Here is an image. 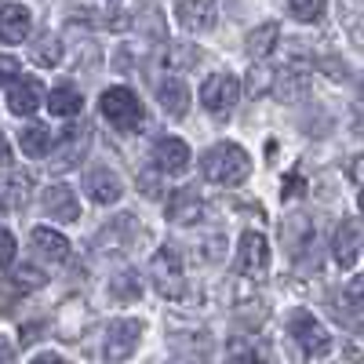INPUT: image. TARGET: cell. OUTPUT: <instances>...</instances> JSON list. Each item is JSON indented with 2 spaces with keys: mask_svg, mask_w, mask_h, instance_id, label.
<instances>
[{
  "mask_svg": "<svg viewBox=\"0 0 364 364\" xmlns=\"http://www.w3.org/2000/svg\"><path fill=\"white\" fill-rule=\"evenodd\" d=\"M41 208H44V215H51V219H58V223H77V215H80L77 193L66 186V182H63V186H48Z\"/></svg>",
  "mask_w": 364,
  "mask_h": 364,
  "instance_id": "8fae6325",
  "label": "cell"
},
{
  "mask_svg": "<svg viewBox=\"0 0 364 364\" xmlns=\"http://www.w3.org/2000/svg\"><path fill=\"white\" fill-rule=\"evenodd\" d=\"M33 29V15L26 4H0V41L4 44H22Z\"/></svg>",
  "mask_w": 364,
  "mask_h": 364,
  "instance_id": "30bf717a",
  "label": "cell"
},
{
  "mask_svg": "<svg viewBox=\"0 0 364 364\" xmlns=\"http://www.w3.org/2000/svg\"><path fill=\"white\" fill-rule=\"evenodd\" d=\"M29 240H33V248L41 252V259H51V262H63L70 255V240L58 233V230H48V226H37L33 233H29Z\"/></svg>",
  "mask_w": 364,
  "mask_h": 364,
  "instance_id": "2e32d148",
  "label": "cell"
},
{
  "mask_svg": "<svg viewBox=\"0 0 364 364\" xmlns=\"http://www.w3.org/2000/svg\"><path fill=\"white\" fill-rule=\"evenodd\" d=\"M0 364H15V346L0 336Z\"/></svg>",
  "mask_w": 364,
  "mask_h": 364,
  "instance_id": "836d02e7",
  "label": "cell"
},
{
  "mask_svg": "<svg viewBox=\"0 0 364 364\" xmlns=\"http://www.w3.org/2000/svg\"><path fill=\"white\" fill-rule=\"evenodd\" d=\"M0 208H4V204H0Z\"/></svg>",
  "mask_w": 364,
  "mask_h": 364,
  "instance_id": "f35d334b",
  "label": "cell"
},
{
  "mask_svg": "<svg viewBox=\"0 0 364 364\" xmlns=\"http://www.w3.org/2000/svg\"><path fill=\"white\" fill-rule=\"evenodd\" d=\"M288 11L299 22H317V18H324V0H291Z\"/></svg>",
  "mask_w": 364,
  "mask_h": 364,
  "instance_id": "4316f807",
  "label": "cell"
},
{
  "mask_svg": "<svg viewBox=\"0 0 364 364\" xmlns=\"http://www.w3.org/2000/svg\"><path fill=\"white\" fill-rule=\"evenodd\" d=\"M157 99L168 109V117H186L190 113V87L182 84V77H164L157 84Z\"/></svg>",
  "mask_w": 364,
  "mask_h": 364,
  "instance_id": "9a60e30c",
  "label": "cell"
},
{
  "mask_svg": "<svg viewBox=\"0 0 364 364\" xmlns=\"http://www.w3.org/2000/svg\"><path fill=\"white\" fill-rule=\"evenodd\" d=\"M245 364H266V360H262V357H248Z\"/></svg>",
  "mask_w": 364,
  "mask_h": 364,
  "instance_id": "74e56055",
  "label": "cell"
},
{
  "mask_svg": "<svg viewBox=\"0 0 364 364\" xmlns=\"http://www.w3.org/2000/svg\"><path fill=\"white\" fill-rule=\"evenodd\" d=\"M149 281H154V288L161 295L178 299L182 295V259L171 248H161L154 259H149Z\"/></svg>",
  "mask_w": 364,
  "mask_h": 364,
  "instance_id": "8992f818",
  "label": "cell"
},
{
  "mask_svg": "<svg viewBox=\"0 0 364 364\" xmlns=\"http://www.w3.org/2000/svg\"><path fill=\"white\" fill-rule=\"evenodd\" d=\"M200 219H204V200H200V193L193 186H186V190H178V193L168 197V223H175V226H197Z\"/></svg>",
  "mask_w": 364,
  "mask_h": 364,
  "instance_id": "9c48e42d",
  "label": "cell"
},
{
  "mask_svg": "<svg viewBox=\"0 0 364 364\" xmlns=\"http://www.w3.org/2000/svg\"><path fill=\"white\" fill-rule=\"evenodd\" d=\"M200 171L215 186H240L252 175V157L237 142H215L211 149L200 154Z\"/></svg>",
  "mask_w": 364,
  "mask_h": 364,
  "instance_id": "6da1fadb",
  "label": "cell"
},
{
  "mask_svg": "<svg viewBox=\"0 0 364 364\" xmlns=\"http://www.w3.org/2000/svg\"><path fill=\"white\" fill-rule=\"evenodd\" d=\"M139 186H142L146 193H157V178H149V175H142V178H139Z\"/></svg>",
  "mask_w": 364,
  "mask_h": 364,
  "instance_id": "8d00e7d4",
  "label": "cell"
},
{
  "mask_svg": "<svg viewBox=\"0 0 364 364\" xmlns=\"http://www.w3.org/2000/svg\"><path fill=\"white\" fill-rule=\"evenodd\" d=\"M109 295L120 299V302H135V299H142V277H139L135 269H120L117 277L109 281Z\"/></svg>",
  "mask_w": 364,
  "mask_h": 364,
  "instance_id": "7402d4cb",
  "label": "cell"
},
{
  "mask_svg": "<svg viewBox=\"0 0 364 364\" xmlns=\"http://www.w3.org/2000/svg\"><path fill=\"white\" fill-rule=\"evenodd\" d=\"M277 37H281V29H277V22H262V26H255L252 33H248V41H245V48H248V55L255 58V63H262V58L277 48Z\"/></svg>",
  "mask_w": 364,
  "mask_h": 364,
  "instance_id": "ac0fdd59",
  "label": "cell"
},
{
  "mask_svg": "<svg viewBox=\"0 0 364 364\" xmlns=\"http://www.w3.org/2000/svg\"><path fill=\"white\" fill-rule=\"evenodd\" d=\"M343 295H346V302H350L353 310H364V273H357L353 281H346Z\"/></svg>",
  "mask_w": 364,
  "mask_h": 364,
  "instance_id": "83f0119b",
  "label": "cell"
},
{
  "mask_svg": "<svg viewBox=\"0 0 364 364\" xmlns=\"http://www.w3.org/2000/svg\"><path fill=\"white\" fill-rule=\"evenodd\" d=\"M139 339H142V321H135V317H117L109 328H106V357L109 360H128L132 353H135V346H139Z\"/></svg>",
  "mask_w": 364,
  "mask_h": 364,
  "instance_id": "52a82bcc",
  "label": "cell"
},
{
  "mask_svg": "<svg viewBox=\"0 0 364 364\" xmlns=\"http://www.w3.org/2000/svg\"><path fill=\"white\" fill-rule=\"evenodd\" d=\"M277 95L284 99V102H295V99H302L306 95V73H295V70H284V73H277Z\"/></svg>",
  "mask_w": 364,
  "mask_h": 364,
  "instance_id": "603a6c76",
  "label": "cell"
},
{
  "mask_svg": "<svg viewBox=\"0 0 364 364\" xmlns=\"http://www.w3.org/2000/svg\"><path fill=\"white\" fill-rule=\"evenodd\" d=\"M350 182L360 190V208H364V157H357V161L350 164Z\"/></svg>",
  "mask_w": 364,
  "mask_h": 364,
  "instance_id": "1f68e13d",
  "label": "cell"
},
{
  "mask_svg": "<svg viewBox=\"0 0 364 364\" xmlns=\"http://www.w3.org/2000/svg\"><path fill=\"white\" fill-rule=\"evenodd\" d=\"M175 18L190 33H204V29L215 26V4H208V0H182V4H175Z\"/></svg>",
  "mask_w": 364,
  "mask_h": 364,
  "instance_id": "5bb4252c",
  "label": "cell"
},
{
  "mask_svg": "<svg viewBox=\"0 0 364 364\" xmlns=\"http://www.w3.org/2000/svg\"><path fill=\"white\" fill-rule=\"evenodd\" d=\"M288 331H291L295 346L302 350V357H306V360L328 357V350H331V331H328L310 310H295L291 321H288Z\"/></svg>",
  "mask_w": 364,
  "mask_h": 364,
  "instance_id": "7a4b0ae2",
  "label": "cell"
},
{
  "mask_svg": "<svg viewBox=\"0 0 364 364\" xmlns=\"http://www.w3.org/2000/svg\"><path fill=\"white\" fill-rule=\"evenodd\" d=\"M48 109L58 120H73L80 113V91H77V84H55L51 95H48Z\"/></svg>",
  "mask_w": 364,
  "mask_h": 364,
  "instance_id": "e0dca14e",
  "label": "cell"
},
{
  "mask_svg": "<svg viewBox=\"0 0 364 364\" xmlns=\"http://www.w3.org/2000/svg\"><path fill=\"white\" fill-rule=\"evenodd\" d=\"M237 99H240V80L230 77V73H211L200 84V102H204L208 113H215V117H230Z\"/></svg>",
  "mask_w": 364,
  "mask_h": 364,
  "instance_id": "277c9868",
  "label": "cell"
},
{
  "mask_svg": "<svg viewBox=\"0 0 364 364\" xmlns=\"http://www.w3.org/2000/svg\"><path fill=\"white\" fill-rule=\"evenodd\" d=\"M33 58L41 66H58L63 63V41L58 37H41L37 48H33Z\"/></svg>",
  "mask_w": 364,
  "mask_h": 364,
  "instance_id": "cb8c5ba5",
  "label": "cell"
},
{
  "mask_svg": "<svg viewBox=\"0 0 364 364\" xmlns=\"http://www.w3.org/2000/svg\"><path fill=\"white\" fill-rule=\"evenodd\" d=\"M291 193H302V182H299V178H288V182H284V200H288Z\"/></svg>",
  "mask_w": 364,
  "mask_h": 364,
  "instance_id": "e575fe53",
  "label": "cell"
},
{
  "mask_svg": "<svg viewBox=\"0 0 364 364\" xmlns=\"http://www.w3.org/2000/svg\"><path fill=\"white\" fill-rule=\"evenodd\" d=\"M237 269L245 273V277H252V281L266 277V269H269V245H266V237L259 230H248L245 237H240V245H237Z\"/></svg>",
  "mask_w": 364,
  "mask_h": 364,
  "instance_id": "5b68a950",
  "label": "cell"
},
{
  "mask_svg": "<svg viewBox=\"0 0 364 364\" xmlns=\"http://www.w3.org/2000/svg\"><path fill=\"white\" fill-rule=\"evenodd\" d=\"M331 255H336L339 266H353L357 259V223L346 219L339 230H336V245H331Z\"/></svg>",
  "mask_w": 364,
  "mask_h": 364,
  "instance_id": "ffe728a7",
  "label": "cell"
},
{
  "mask_svg": "<svg viewBox=\"0 0 364 364\" xmlns=\"http://www.w3.org/2000/svg\"><path fill=\"white\" fill-rule=\"evenodd\" d=\"M99 109H102V117L109 120L113 128H120V132H139L142 128V102L135 99V91L132 87H109L106 95H102V102H99Z\"/></svg>",
  "mask_w": 364,
  "mask_h": 364,
  "instance_id": "3957f363",
  "label": "cell"
},
{
  "mask_svg": "<svg viewBox=\"0 0 364 364\" xmlns=\"http://www.w3.org/2000/svg\"><path fill=\"white\" fill-rule=\"evenodd\" d=\"M18 80V58L15 55H0V87Z\"/></svg>",
  "mask_w": 364,
  "mask_h": 364,
  "instance_id": "f546056e",
  "label": "cell"
},
{
  "mask_svg": "<svg viewBox=\"0 0 364 364\" xmlns=\"http://www.w3.org/2000/svg\"><path fill=\"white\" fill-rule=\"evenodd\" d=\"M11 262H15V237L11 230L0 226V266H11Z\"/></svg>",
  "mask_w": 364,
  "mask_h": 364,
  "instance_id": "f1b7e54d",
  "label": "cell"
},
{
  "mask_svg": "<svg viewBox=\"0 0 364 364\" xmlns=\"http://www.w3.org/2000/svg\"><path fill=\"white\" fill-rule=\"evenodd\" d=\"M269 80H273V77L262 73V66H252V73H248V84H252V87H248V95H262L266 87H273Z\"/></svg>",
  "mask_w": 364,
  "mask_h": 364,
  "instance_id": "4dcf8cb0",
  "label": "cell"
},
{
  "mask_svg": "<svg viewBox=\"0 0 364 364\" xmlns=\"http://www.w3.org/2000/svg\"><path fill=\"white\" fill-rule=\"evenodd\" d=\"M33 364H63V357L58 353H41V357H33Z\"/></svg>",
  "mask_w": 364,
  "mask_h": 364,
  "instance_id": "d590c367",
  "label": "cell"
},
{
  "mask_svg": "<svg viewBox=\"0 0 364 364\" xmlns=\"http://www.w3.org/2000/svg\"><path fill=\"white\" fill-rule=\"evenodd\" d=\"M18 142H22V154L37 161V157H48L51 154V142L55 139H51V132L44 124H26L22 135H18Z\"/></svg>",
  "mask_w": 364,
  "mask_h": 364,
  "instance_id": "d6986e66",
  "label": "cell"
},
{
  "mask_svg": "<svg viewBox=\"0 0 364 364\" xmlns=\"http://www.w3.org/2000/svg\"><path fill=\"white\" fill-rule=\"evenodd\" d=\"M44 102V84L37 77H18L11 80L8 87V109L18 113V117H29V113H37V106Z\"/></svg>",
  "mask_w": 364,
  "mask_h": 364,
  "instance_id": "ba28073f",
  "label": "cell"
},
{
  "mask_svg": "<svg viewBox=\"0 0 364 364\" xmlns=\"http://www.w3.org/2000/svg\"><path fill=\"white\" fill-rule=\"evenodd\" d=\"M11 164V142H8V135L0 132V168H8Z\"/></svg>",
  "mask_w": 364,
  "mask_h": 364,
  "instance_id": "d6a6232c",
  "label": "cell"
},
{
  "mask_svg": "<svg viewBox=\"0 0 364 364\" xmlns=\"http://www.w3.org/2000/svg\"><path fill=\"white\" fill-rule=\"evenodd\" d=\"M306 237H310V219H306V215L284 219V245H288V248H299Z\"/></svg>",
  "mask_w": 364,
  "mask_h": 364,
  "instance_id": "d4e9b609",
  "label": "cell"
},
{
  "mask_svg": "<svg viewBox=\"0 0 364 364\" xmlns=\"http://www.w3.org/2000/svg\"><path fill=\"white\" fill-rule=\"evenodd\" d=\"M154 161L161 168V175H178V171H186L190 164V142H182L175 135H164L154 149Z\"/></svg>",
  "mask_w": 364,
  "mask_h": 364,
  "instance_id": "7c38bea8",
  "label": "cell"
},
{
  "mask_svg": "<svg viewBox=\"0 0 364 364\" xmlns=\"http://www.w3.org/2000/svg\"><path fill=\"white\" fill-rule=\"evenodd\" d=\"M84 190L95 204H113L120 197V178L109 168H87L84 171Z\"/></svg>",
  "mask_w": 364,
  "mask_h": 364,
  "instance_id": "4fadbf2b",
  "label": "cell"
},
{
  "mask_svg": "<svg viewBox=\"0 0 364 364\" xmlns=\"http://www.w3.org/2000/svg\"><path fill=\"white\" fill-rule=\"evenodd\" d=\"M29 190H33V178H29L26 171H11L8 182H4V190H0V204L22 208V204L29 200Z\"/></svg>",
  "mask_w": 364,
  "mask_h": 364,
  "instance_id": "44dd1931",
  "label": "cell"
},
{
  "mask_svg": "<svg viewBox=\"0 0 364 364\" xmlns=\"http://www.w3.org/2000/svg\"><path fill=\"white\" fill-rule=\"evenodd\" d=\"M15 284H18L22 291H37V288L48 284V273L37 269V266H18V269H15Z\"/></svg>",
  "mask_w": 364,
  "mask_h": 364,
  "instance_id": "484cf974",
  "label": "cell"
}]
</instances>
